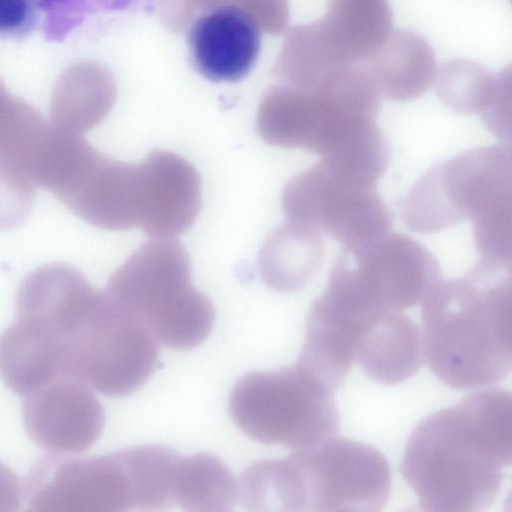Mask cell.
Instances as JSON below:
<instances>
[{"label":"cell","mask_w":512,"mask_h":512,"mask_svg":"<svg viewBox=\"0 0 512 512\" xmlns=\"http://www.w3.org/2000/svg\"><path fill=\"white\" fill-rule=\"evenodd\" d=\"M69 338L38 322L17 319L0 335V377L27 395L68 376Z\"/></svg>","instance_id":"cell-17"},{"label":"cell","mask_w":512,"mask_h":512,"mask_svg":"<svg viewBox=\"0 0 512 512\" xmlns=\"http://www.w3.org/2000/svg\"><path fill=\"white\" fill-rule=\"evenodd\" d=\"M128 0H38L47 40L62 41L86 17L122 8Z\"/></svg>","instance_id":"cell-21"},{"label":"cell","mask_w":512,"mask_h":512,"mask_svg":"<svg viewBox=\"0 0 512 512\" xmlns=\"http://www.w3.org/2000/svg\"><path fill=\"white\" fill-rule=\"evenodd\" d=\"M229 413L248 437L294 450L334 436L340 427L333 392L297 363L241 377L230 393Z\"/></svg>","instance_id":"cell-6"},{"label":"cell","mask_w":512,"mask_h":512,"mask_svg":"<svg viewBox=\"0 0 512 512\" xmlns=\"http://www.w3.org/2000/svg\"><path fill=\"white\" fill-rule=\"evenodd\" d=\"M325 259L322 232L315 226L289 221L267 237L259 257L264 282L273 290L287 293L307 286Z\"/></svg>","instance_id":"cell-18"},{"label":"cell","mask_w":512,"mask_h":512,"mask_svg":"<svg viewBox=\"0 0 512 512\" xmlns=\"http://www.w3.org/2000/svg\"><path fill=\"white\" fill-rule=\"evenodd\" d=\"M354 360L379 384L395 385L409 379L424 360L417 323L402 311H381L359 318Z\"/></svg>","instance_id":"cell-16"},{"label":"cell","mask_w":512,"mask_h":512,"mask_svg":"<svg viewBox=\"0 0 512 512\" xmlns=\"http://www.w3.org/2000/svg\"><path fill=\"white\" fill-rule=\"evenodd\" d=\"M189 255L174 238L141 245L111 275L105 292L134 314L158 344L188 350L210 334L215 310L193 287Z\"/></svg>","instance_id":"cell-4"},{"label":"cell","mask_w":512,"mask_h":512,"mask_svg":"<svg viewBox=\"0 0 512 512\" xmlns=\"http://www.w3.org/2000/svg\"><path fill=\"white\" fill-rule=\"evenodd\" d=\"M23 500L22 484L14 471L0 461V512L20 509Z\"/></svg>","instance_id":"cell-24"},{"label":"cell","mask_w":512,"mask_h":512,"mask_svg":"<svg viewBox=\"0 0 512 512\" xmlns=\"http://www.w3.org/2000/svg\"><path fill=\"white\" fill-rule=\"evenodd\" d=\"M34 185L24 173L0 165V231L18 227L29 216Z\"/></svg>","instance_id":"cell-22"},{"label":"cell","mask_w":512,"mask_h":512,"mask_svg":"<svg viewBox=\"0 0 512 512\" xmlns=\"http://www.w3.org/2000/svg\"><path fill=\"white\" fill-rule=\"evenodd\" d=\"M174 505L186 511H230L239 500V486L216 456L198 453L179 457L173 488Z\"/></svg>","instance_id":"cell-19"},{"label":"cell","mask_w":512,"mask_h":512,"mask_svg":"<svg viewBox=\"0 0 512 512\" xmlns=\"http://www.w3.org/2000/svg\"><path fill=\"white\" fill-rule=\"evenodd\" d=\"M281 207L287 220L313 225L343 248L370 242L392 227L391 213L376 181L322 159L286 183Z\"/></svg>","instance_id":"cell-9"},{"label":"cell","mask_w":512,"mask_h":512,"mask_svg":"<svg viewBox=\"0 0 512 512\" xmlns=\"http://www.w3.org/2000/svg\"><path fill=\"white\" fill-rule=\"evenodd\" d=\"M441 280L440 264L425 246L389 231L365 244L343 248L321 297L355 318L416 306Z\"/></svg>","instance_id":"cell-5"},{"label":"cell","mask_w":512,"mask_h":512,"mask_svg":"<svg viewBox=\"0 0 512 512\" xmlns=\"http://www.w3.org/2000/svg\"><path fill=\"white\" fill-rule=\"evenodd\" d=\"M141 171L139 228L152 238H174L194 224L202 207L197 170L182 156L153 150Z\"/></svg>","instance_id":"cell-12"},{"label":"cell","mask_w":512,"mask_h":512,"mask_svg":"<svg viewBox=\"0 0 512 512\" xmlns=\"http://www.w3.org/2000/svg\"><path fill=\"white\" fill-rule=\"evenodd\" d=\"M423 356L445 385L500 382L512 366L511 265L478 259L465 276L440 281L422 301Z\"/></svg>","instance_id":"cell-2"},{"label":"cell","mask_w":512,"mask_h":512,"mask_svg":"<svg viewBox=\"0 0 512 512\" xmlns=\"http://www.w3.org/2000/svg\"><path fill=\"white\" fill-rule=\"evenodd\" d=\"M23 422L30 439L52 453H80L104 428L101 403L84 382L61 376L25 395Z\"/></svg>","instance_id":"cell-11"},{"label":"cell","mask_w":512,"mask_h":512,"mask_svg":"<svg viewBox=\"0 0 512 512\" xmlns=\"http://www.w3.org/2000/svg\"><path fill=\"white\" fill-rule=\"evenodd\" d=\"M22 488L29 511L125 512L136 508L124 449L90 457L50 452L33 464Z\"/></svg>","instance_id":"cell-10"},{"label":"cell","mask_w":512,"mask_h":512,"mask_svg":"<svg viewBox=\"0 0 512 512\" xmlns=\"http://www.w3.org/2000/svg\"><path fill=\"white\" fill-rule=\"evenodd\" d=\"M512 463V396L490 388L422 419L404 450L401 472L421 510L478 512L496 500Z\"/></svg>","instance_id":"cell-1"},{"label":"cell","mask_w":512,"mask_h":512,"mask_svg":"<svg viewBox=\"0 0 512 512\" xmlns=\"http://www.w3.org/2000/svg\"><path fill=\"white\" fill-rule=\"evenodd\" d=\"M62 202L94 227L111 231L138 227L139 164L99 152Z\"/></svg>","instance_id":"cell-14"},{"label":"cell","mask_w":512,"mask_h":512,"mask_svg":"<svg viewBox=\"0 0 512 512\" xmlns=\"http://www.w3.org/2000/svg\"><path fill=\"white\" fill-rule=\"evenodd\" d=\"M40 15L38 0H0V38L26 37L37 26Z\"/></svg>","instance_id":"cell-23"},{"label":"cell","mask_w":512,"mask_h":512,"mask_svg":"<svg viewBox=\"0 0 512 512\" xmlns=\"http://www.w3.org/2000/svg\"><path fill=\"white\" fill-rule=\"evenodd\" d=\"M158 346L147 327L103 290L69 339L68 376L104 395L126 396L154 372Z\"/></svg>","instance_id":"cell-8"},{"label":"cell","mask_w":512,"mask_h":512,"mask_svg":"<svg viewBox=\"0 0 512 512\" xmlns=\"http://www.w3.org/2000/svg\"><path fill=\"white\" fill-rule=\"evenodd\" d=\"M83 274L64 263H51L31 272L16 297L17 319L46 325L70 337L93 308L98 295Z\"/></svg>","instance_id":"cell-15"},{"label":"cell","mask_w":512,"mask_h":512,"mask_svg":"<svg viewBox=\"0 0 512 512\" xmlns=\"http://www.w3.org/2000/svg\"><path fill=\"white\" fill-rule=\"evenodd\" d=\"M265 493L275 511H380L391 491V469L374 446L328 437L268 459Z\"/></svg>","instance_id":"cell-3"},{"label":"cell","mask_w":512,"mask_h":512,"mask_svg":"<svg viewBox=\"0 0 512 512\" xmlns=\"http://www.w3.org/2000/svg\"><path fill=\"white\" fill-rule=\"evenodd\" d=\"M51 128L30 105L0 88L1 166L18 170L28 176Z\"/></svg>","instance_id":"cell-20"},{"label":"cell","mask_w":512,"mask_h":512,"mask_svg":"<svg viewBox=\"0 0 512 512\" xmlns=\"http://www.w3.org/2000/svg\"><path fill=\"white\" fill-rule=\"evenodd\" d=\"M510 145L481 146L428 169L402 202L405 225L437 233L469 219L478 223L512 210Z\"/></svg>","instance_id":"cell-7"},{"label":"cell","mask_w":512,"mask_h":512,"mask_svg":"<svg viewBox=\"0 0 512 512\" xmlns=\"http://www.w3.org/2000/svg\"><path fill=\"white\" fill-rule=\"evenodd\" d=\"M187 42L198 73L213 82H236L246 77L256 64L261 32L246 10L220 5L195 20Z\"/></svg>","instance_id":"cell-13"}]
</instances>
